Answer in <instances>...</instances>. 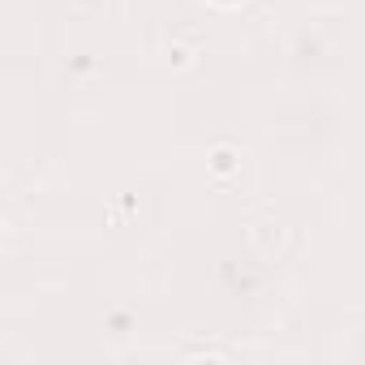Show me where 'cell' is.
<instances>
[{"mask_svg": "<svg viewBox=\"0 0 365 365\" xmlns=\"http://www.w3.org/2000/svg\"><path fill=\"white\" fill-rule=\"evenodd\" d=\"M237 163H241V155H237L232 146H215V150H211V172H215V176H232Z\"/></svg>", "mask_w": 365, "mask_h": 365, "instance_id": "obj_1", "label": "cell"}, {"mask_svg": "<svg viewBox=\"0 0 365 365\" xmlns=\"http://www.w3.org/2000/svg\"><path fill=\"white\" fill-rule=\"evenodd\" d=\"M207 5H215V9H237V5H245V0H207Z\"/></svg>", "mask_w": 365, "mask_h": 365, "instance_id": "obj_2", "label": "cell"}]
</instances>
